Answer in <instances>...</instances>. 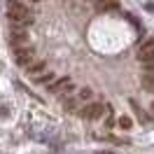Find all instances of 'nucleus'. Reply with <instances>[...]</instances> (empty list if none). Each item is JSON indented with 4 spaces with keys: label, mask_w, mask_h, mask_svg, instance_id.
<instances>
[{
    "label": "nucleus",
    "mask_w": 154,
    "mask_h": 154,
    "mask_svg": "<svg viewBox=\"0 0 154 154\" xmlns=\"http://www.w3.org/2000/svg\"><path fill=\"white\" fill-rule=\"evenodd\" d=\"M152 110H154V103H152Z\"/></svg>",
    "instance_id": "13"
},
{
    "label": "nucleus",
    "mask_w": 154,
    "mask_h": 154,
    "mask_svg": "<svg viewBox=\"0 0 154 154\" xmlns=\"http://www.w3.org/2000/svg\"><path fill=\"white\" fill-rule=\"evenodd\" d=\"M35 82H40V84H51V82H54V75H51V72H42V75L35 77Z\"/></svg>",
    "instance_id": "9"
},
{
    "label": "nucleus",
    "mask_w": 154,
    "mask_h": 154,
    "mask_svg": "<svg viewBox=\"0 0 154 154\" xmlns=\"http://www.w3.org/2000/svg\"><path fill=\"white\" fill-rule=\"evenodd\" d=\"M42 72H45V61H35V63L28 66V75L38 77V75H42Z\"/></svg>",
    "instance_id": "6"
},
{
    "label": "nucleus",
    "mask_w": 154,
    "mask_h": 154,
    "mask_svg": "<svg viewBox=\"0 0 154 154\" xmlns=\"http://www.w3.org/2000/svg\"><path fill=\"white\" fill-rule=\"evenodd\" d=\"M103 112H107V105H103V103H89L84 110H79V117L94 122V119H98V117H103Z\"/></svg>",
    "instance_id": "3"
},
{
    "label": "nucleus",
    "mask_w": 154,
    "mask_h": 154,
    "mask_svg": "<svg viewBox=\"0 0 154 154\" xmlns=\"http://www.w3.org/2000/svg\"><path fill=\"white\" fill-rule=\"evenodd\" d=\"M14 56H17V63L23 68H28L33 61H35V49L33 47H14Z\"/></svg>",
    "instance_id": "2"
},
{
    "label": "nucleus",
    "mask_w": 154,
    "mask_h": 154,
    "mask_svg": "<svg viewBox=\"0 0 154 154\" xmlns=\"http://www.w3.org/2000/svg\"><path fill=\"white\" fill-rule=\"evenodd\" d=\"M145 72H147V75H154V61L152 63H145Z\"/></svg>",
    "instance_id": "12"
},
{
    "label": "nucleus",
    "mask_w": 154,
    "mask_h": 154,
    "mask_svg": "<svg viewBox=\"0 0 154 154\" xmlns=\"http://www.w3.org/2000/svg\"><path fill=\"white\" fill-rule=\"evenodd\" d=\"M47 89L51 91V94H56V96H63V94H72L75 87H72V82H70L68 77H61V79H54Z\"/></svg>",
    "instance_id": "4"
},
{
    "label": "nucleus",
    "mask_w": 154,
    "mask_h": 154,
    "mask_svg": "<svg viewBox=\"0 0 154 154\" xmlns=\"http://www.w3.org/2000/svg\"><path fill=\"white\" fill-rule=\"evenodd\" d=\"M119 126H122V128H128V126H131V119H128V117H122V119H119Z\"/></svg>",
    "instance_id": "11"
},
{
    "label": "nucleus",
    "mask_w": 154,
    "mask_h": 154,
    "mask_svg": "<svg viewBox=\"0 0 154 154\" xmlns=\"http://www.w3.org/2000/svg\"><path fill=\"white\" fill-rule=\"evenodd\" d=\"M138 61H140V63H152V61H154V49H152L149 42L138 51Z\"/></svg>",
    "instance_id": "5"
},
{
    "label": "nucleus",
    "mask_w": 154,
    "mask_h": 154,
    "mask_svg": "<svg viewBox=\"0 0 154 154\" xmlns=\"http://www.w3.org/2000/svg\"><path fill=\"white\" fill-rule=\"evenodd\" d=\"M143 87L154 94V75H147V72H145V75H143Z\"/></svg>",
    "instance_id": "7"
},
{
    "label": "nucleus",
    "mask_w": 154,
    "mask_h": 154,
    "mask_svg": "<svg viewBox=\"0 0 154 154\" xmlns=\"http://www.w3.org/2000/svg\"><path fill=\"white\" fill-rule=\"evenodd\" d=\"M7 10H10V23H19V26H28L33 23V12L26 7V5H21L19 0H10L7 2Z\"/></svg>",
    "instance_id": "1"
},
{
    "label": "nucleus",
    "mask_w": 154,
    "mask_h": 154,
    "mask_svg": "<svg viewBox=\"0 0 154 154\" xmlns=\"http://www.w3.org/2000/svg\"><path fill=\"white\" fill-rule=\"evenodd\" d=\"M77 96H79V100H91V98H94V91H91L89 87H84V89H79Z\"/></svg>",
    "instance_id": "10"
},
{
    "label": "nucleus",
    "mask_w": 154,
    "mask_h": 154,
    "mask_svg": "<svg viewBox=\"0 0 154 154\" xmlns=\"http://www.w3.org/2000/svg\"><path fill=\"white\" fill-rule=\"evenodd\" d=\"M77 105H79V96H70L66 100V110H70V112H75Z\"/></svg>",
    "instance_id": "8"
}]
</instances>
